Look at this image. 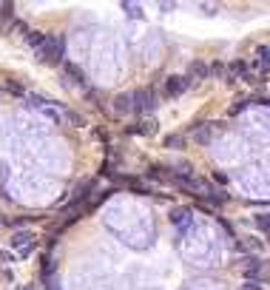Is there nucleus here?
Here are the masks:
<instances>
[{
	"label": "nucleus",
	"mask_w": 270,
	"mask_h": 290,
	"mask_svg": "<svg viewBox=\"0 0 270 290\" xmlns=\"http://www.w3.org/2000/svg\"><path fill=\"white\" fill-rule=\"evenodd\" d=\"M256 225H259L264 233H267V213H259V216H256Z\"/></svg>",
	"instance_id": "4468645a"
},
{
	"label": "nucleus",
	"mask_w": 270,
	"mask_h": 290,
	"mask_svg": "<svg viewBox=\"0 0 270 290\" xmlns=\"http://www.w3.org/2000/svg\"><path fill=\"white\" fill-rule=\"evenodd\" d=\"M193 77H208V65L202 63V60H193V63L188 65V80H193Z\"/></svg>",
	"instance_id": "0eeeda50"
},
{
	"label": "nucleus",
	"mask_w": 270,
	"mask_h": 290,
	"mask_svg": "<svg viewBox=\"0 0 270 290\" xmlns=\"http://www.w3.org/2000/svg\"><path fill=\"white\" fill-rule=\"evenodd\" d=\"M12 259H14V256L9 253V250H0V262H12Z\"/></svg>",
	"instance_id": "f3484780"
},
{
	"label": "nucleus",
	"mask_w": 270,
	"mask_h": 290,
	"mask_svg": "<svg viewBox=\"0 0 270 290\" xmlns=\"http://www.w3.org/2000/svg\"><path fill=\"white\" fill-rule=\"evenodd\" d=\"M188 86H191V80L188 77H168V83H165V88H168L171 97H179L188 91Z\"/></svg>",
	"instance_id": "f03ea898"
},
{
	"label": "nucleus",
	"mask_w": 270,
	"mask_h": 290,
	"mask_svg": "<svg viewBox=\"0 0 270 290\" xmlns=\"http://www.w3.org/2000/svg\"><path fill=\"white\" fill-rule=\"evenodd\" d=\"M63 71L69 74V77H71V80H74V83H80V86H83V71H80L77 65H71V63H63Z\"/></svg>",
	"instance_id": "1a4fd4ad"
},
{
	"label": "nucleus",
	"mask_w": 270,
	"mask_h": 290,
	"mask_svg": "<svg viewBox=\"0 0 270 290\" xmlns=\"http://www.w3.org/2000/svg\"><path fill=\"white\" fill-rule=\"evenodd\" d=\"M242 265H245L248 279H256V270H262V259H259V256H245V259H242Z\"/></svg>",
	"instance_id": "20e7f679"
},
{
	"label": "nucleus",
	"mask_w": 270,
	"mask_h": 290,
	"mask_svg": "<svg viewBox=\"0 0 270 290\" xmlns=\"http://www.w3.org/2000/svg\"><path fill=\"white\" fill-rule=\"evenodd\" d=\"M213 137V125H199L196 131H193V139H196L199 145H208Z\"/></svg>",
	"instance_id": "423d86ee"
},
{
	"label": "nucleus",
	"mask_w": 270,
	"mask_h": 290,
	"mask_svg": "<svg viewBox=\"0 0 270 290\" xmlns=\"http://www.w3.org/2000/svg\"><path fill=\"white\" fill-rule=\"evenodd\" d=\"M23 290H35V287H23Z\"/></svg>",
	"instance_id": "412c9836"
},
{
	"label": "nucleus",
	"mask_w": 270,
	"mask_h": 290,
	"mask_svg": "<svg viewBox=\"0 0 270 290\" xmlns=\"http://www.w3.org/2000/svg\"><path fill=\"white\" fill-rule=\"evenodd\" d=\"M182 145H185L182 134H168V137H165V148H182Z\"/></svg>",
	"instance_id": "9d476101"
},
{
	"label": "nucleus",
	"mask_w": 270,
	"mask_h": 290,
	"mask_svg": "<svg viewBox=\"0 0 270 290\" xmlns=\"http://www.w3.org/2000/svg\"><path fill=\"white\" fill-rule=\"evenodd\" d=\"M239 290H262V287H259V284H253V282H250V284H245V287H239Z\"/></svg>",
	"instance_id": "6ab92c4d"
},
{
	"label": "nucleus",
	"mask_w": 270,
	"mask_h": 290,
	"mask_svg": "<svg viewBox=\"0 0 270 290\" xmlns=\"http://www.w3.org/2000/svg\"><path fill=\"white\" fill-rule=\"evenodd\" d=\"M154 105H156V100H154V94L151 91H145V88H140V91H134L131 94V108L134 111H154Z\"/></svg>",
	"instance_id": "f257e3e1"
},
{
	"label": "nucleus",
	"mask_w": 270,
	"mask_h": 290,
	"mask_svg": "<svg viewBox=\"0 0 270 290\" xmlns=\"http://www.w3.org/2000/svg\"><path fill=\"white\" fill-rule=\"evenodd\" d=\"M230 71H233V74H242V71H245V63H233V65H230Z\"/></svg>",
	"instance_id": "dca6fc26"
},
{
	"label": "nucleus",
	"mask_w": 270,
	"mask_h": 290,
	"mask_svg": "<svg viewBox=\"0 0 270 290\" xmlns=\"http://www.w3.org/2000/svg\"><path fill=\"white\" fill-rule=\"evenodd\" d=\"M49 290H57V287H54V282H49Z\"/></svg>",
	"instance_id": "aec40b11"
},
{
	"label": "nucleus",
	"mask_w": 270,
	"mask_h": 290,
	"mask_svg": "<svg viewBox=\"0 0 270 290\" xmlns=\"http://www.w3.org/2000/svg\"><path fill=\"white\" fill-rule=\"evenodd\" d=\"M256 54H259V60H262V65H267V46H259V51H256Z\"/></svg>",
	"instance_id": "2eb2a0df"
},
{
	"label": "nucleus",
	"mask_w": 270,
	"mask_h": 290,
	"mask_svg": "<svg viewBox=\"0 0 270 290\" xmlns=\"http://www.w3.org/2000/svg\"><path fill=\"white\" fill-rule=\"evenodd\" d=\"M114 111L117 114H128V111H134L131 108V94H120L117 100H114Z\"/></svg>",
	"instance_id": "6e6552de"
},
{
	"label": "nucleus",
	"mask_w": 270,
	"mask_h": 290,
	"mask_svg": "<svg viewBox=\"0 0 270 290\" xmlns=\"http://www.w3.org/2000/svg\"><path fill=\"white\" fill-rule=\"evenodd\" d=\"M31 242H35V233L31 231H17L12 236V247H28Z\"/></svg>",
	"instance_id": "39448f33"
},
{
	"label": "nucleus",
	"mask_w": 270,
	"mask_h": 290,
	"mask_svg": "<svg viewBox=\"0 0 270 290\" xmlns=\"http://www.w3.org/2000/svg\"><path fill=\"white\" fill-rule=\"evenodd\" d=\"M154 131H156V123H154V120H148V123H142V125H140V134H148V137H151Z\"/></svg>",
	"instance_id": "f8f14e48"
},
{
	"label": "nucleus",
	"mask_w": 270,
	"mask_h": 290,
	"mask_svg": "<svg viewBox=\"0 0 270 290\" xmlns=\"http://www.w3.org/2000/svg\"><path fill=\"white\" fill-rule=\"evenodd\" d=\"M122 9H125L131 17H142V6H140V3H122Z\"/></svg>",
	"instance_id": "9b49d317"
},
{
	"label": "nucleus",
	"mask_w": 270,
	"mask_h": 290,
	"mask_svg": "<svg viewBox=\"0 0 270 290\" xmlns=\"http://www.w3.org/2000/svg\"><path fill=\"white\" fill-rule=\"evenodd\" d=\"M202 9H205V15H213V12H216V6H213V3H205Z\"/></svg>",
	"instance_id": "a211bd4d"
},
{
	"label": "nucleus",
	"mask_w": 270,
	"mask_h": 290,
	"mask_svg": "<svg viewBox=\"0 0 270 290\" xmlns=\"http://www.w3.org/2000/svg\"><path fill=\"white\" fill-rule=\"evenodd\" d=\"M26 43L31 46V49H37V54H43V49H46V43H49V34H43V31H28Z\"/></svg>",
	"instance_id": "7ed1b4c3"
},
{
	"label": "nucleus",
	"mask_w": 270,
	"mask_h": 290,
	"mask_svg": "<svg viewBox=\"0 0 270 290\" xmlns=\"http://www.w3.org/2000/svg\"><path fill=\"white\" fill-rule=\"evenodd\" d=\"M171 219H174V222H179V225H182L185 219H188V210H174V213H171Z\"/></svg>",
	"instance_id": "ddd939ff"
}]
</instances>
